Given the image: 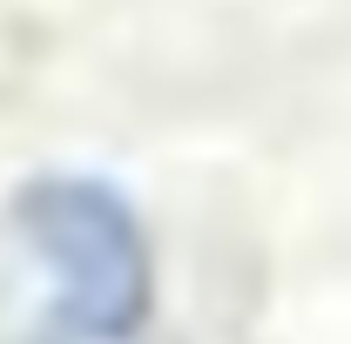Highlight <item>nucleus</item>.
<instances>
[{"label": "nucleus", "instance_id": "nucleus-1", "mask_svg": "<svg viewBox=\"0 0 351 344\" xmlns=\"http://www.w3.org/2000/svg\"><path fill=\"white\" fill-rule=\"evenodd\" d=\"M7 230L27 250L41 297L34 344H135L156 310V257L135 203L101 175H34Z\"/></svg>", "mask_w": 351, "mask_h": 344}]
</instances>
